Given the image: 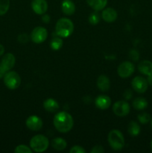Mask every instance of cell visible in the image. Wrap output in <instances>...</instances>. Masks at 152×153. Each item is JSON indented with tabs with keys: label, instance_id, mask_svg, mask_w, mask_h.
<instances>
[{
	"label": "cell",
	"instance_id": "cell-1",
	"mask_svg": "<svg viewBox=\"0 0 152 153\" xmlns=\"http://www.w3.org/2000/svg\"><path fill=\"white\" fill-rule=\"evenodd\" d=\"M53 123L59 132L66 133L72 128L74 120L71 114L66 111H61L55 116Z\"/></svg>",
	"mask_w": 152,
	"mask_h": 153
},
{
	"label": "cell",
	"instance_id": "cell-2",
	"mask_svg": "<svg viewBox=\"0 0 152 153\" xmlns=\"http://www.w3.org/2000/svg\"><path fill=\"white\" fill-rule=\"evenodd\" d=\"M74 31V24L68 18H61L55 25V32L60 37H68Z\"/></svg>",
	"mask_w": 152,
	"mask_h": 153
},
{
	"label": "cell",
	"instance_id": "cell-3",
	"mask_svg": "<svg viewBox=\"0 0 152 153\" xmlns=\"http://www.w3.org/2000/svg\"><path fill=\"white\" fill-rule=\"evenodd\" d=\"M107 139L110 147L114 150H121L125 146V138L122 133L119 130H111L109 132Z\"/></svg>",
	"mask_w": 152,
	"mask_h": 153
},
{
	"label": "cell",
	"instance_id": "cell-4",
	"mask_svg": "<svg viewBox=\"0 0 152 153\" xmlns=\"http://www.w3.org/2000/svg\"><path fill=\"white\" fill-rule=\"evenodd\" d=\"M49 140L43 134L34 136L30 140V147L35 152H43L48 149Z\"/></svg>",
	"mask_w": 152,
	"mask_h": 153
},
{
	"label": "cell",
	"instance_id": "cell-5",
	"mask_svg": "<svg viewBox=\"0 0 152 153\" xmlns=\"http://www.w3.org/2000/svg\"><path fill=\"white\" fill-rule=\"evenodd\" d=\"M4 83L5 86L10 90H15L21 85V78L19 75L15 71H8L4 77Z\"/></svg>",
	"mask_w": 152,
	"mask_h": 153
},
{
	"label": "cell",
	"instance_id": "cell-6",
	"mask_svg": "<svg viewBox=\"0 0 152 153\" xmlns=\"http://www.w3.org/2000/svg\"><path fill=\"white\" fill-rule=\"evenodd\" d=\"M131 107L128 102H127L125 100H119L116 102L113 105V111L116 116L125 117L130 113Z\"/></svg>",
	"mask_w": 152,
	"mask_h": 153
},
{
	"label": "cell",
	"instance_id": "cell-7",
	"mask_svg": "<svg viewBox=\"0 0 152 153\" xmlns=\"http://www.w3.org/2000/svg\"><path fill=\"white\" fill-rule=\"evenodd\" d=\"M135 70V66L131 61H125L119 64L117 69L118 75L121 78L126 79L132 76Z\"/></svg>",
	"mask_w": 152,
	"mask_h": 153
},
{
	"label": "cell",
	"instance_id": "cell-8",
	"mask_svg": "<svg viewBox=\"0 0 152 153\" xmlns=\"http://www.w3.org/2000/svg\"><path fill=\"white\" fill-rule=\"evenodd\" d=\"M48 31L45 28L37 26L32 30L31 33V40L35 43H42L46 40Z\"/></svg>",
	"mask_w": 152,
	"mask_h": 153
},
{
	"label": "cell",
	"instance_id": "cell-9",
	"mask_svg": "<svg viewBox=\"0 0 152 153\" xmlns=\"http://www.w3.org/2000/svg\"><path fill=\"white\" fill-rule=\"evenodd\" d=\"M131 85L134 91L138 94H144L148 87L147 79L142 76H136L131 82Z\"/></svg>",
	"mask_w": 152,
	"mask_h": 153
},
{
	"label": "cell",
	"instance_id": "cell-10",
	"mask_svg": "<svg viewBox=\"0 0 152 153\" xmlns=\"http://www.w3.org/2000/svg\"><path fill=\"white\" fill-rule=\"evenodd\" d=\"M25 124L27 128L31 131H39L43 127V120L38 116L31 115L27 118Z\"/></svg>",
	"mask_w": 152,
	"mask_h": 153
},
{
	"label": "cell",
	"instance_id": "cell-11",
	"mask_svg": "<svg viewBox=\"0 0 152 153\" xmlns=\"http://www.w3.org/2000/svg\"><path fill=\"white\" fill-rule=\"evenodd\" d=\"M31 8L33 11L38 15H43L48 10V2L46 0H32Z\"/></svg>",
	"mask_w": 152,
	"mask_h": 153
},
{
	"label": "cell",
	"instance_id": "cell-12",
	"mask_svg": "<svg viewBox=\"0 0 152 153\" xmlns=\"http://www.w3.org/2000/svg\"><path fill=\"white\" fill-rule=\"evenodd\" d=\"M15 62H16V58L14 55L12 53H7L2 58L0 64L6 71L8 72L14 67Z\"/></svg>",
	"mask_w": 152,
	"mask_h": 153
},
{
	"label": "cell",
	"instance_id": "cell-13",
	"mask_svg": "<svg viewBox=\"0 0 152 153\" xmlns=\"http://www.w3.org/2000/svg\"><path fill=\"white\" fill-rule=\"evenodd\" d=\"M118 16V13L116 10L114 8L112 7H107V8H104L101 13V17L104 19L105 22H113L116 20Z\"/></svg>",
	"mask_w": 152,
	"mask_h": 153
},
{
	"label": "cell",
	"instance_id": "cell-14",
	"mask_svg": "<svg viewBox=\"0 0 152 153\" xmlns=\"http://www.w3.org/2000/svg\"><path fill=\"white\" fill-rule=\"evenodd\" d=\"M95 105L98 108L105 110L111 105V100L107 95H100L95 99Z\"/></svg>",
	"mask_w": 152,
	"mask_h": 153
},
{
	"label": "cell",
	"instance_id": "cell-15",
	"mask_svg": "<svg viewBox=\"0 0 152 153\" xmlns=\"http://www.w3.org/2000/svg\"><path fill=\"white\" fill-rule=\"evenodd\" d=\"M97 87L102 92H105L109 90L110 87V82L109 78L105 75H101L97 79Z\"/></svg>",
	"mask_w": 152,
	"mask_h": 153
},
{
	"label": "cell",
	"instance_id": "cell-16",
	"mask_svg": "<svg viewBox=\"0 0 152 153\" xmlns=\"http://www.w3.org/2000/svg\"><path fill=\"white\" fill-rule=\"evenodd\" d=\"M61 10L66 15H72L75 12V4L72 0H63L61 4Z\"/></svg>",
	"mask_w": 152,
	"mask_h": 153
},
{
	"label": "cell",
	"instance_id": "cell-17",
	"mask_svg": "<svg viewBox=\"0 0 152 153\" xmlns=\"http://www.w3.org/2000/svg\"><path fill=\"white\" fill-rule=\"evenodd\" d=\"M138 70L142 74L149 76L152 74V62L148 60L141 61L138 64Z\"/></svg>",
	"mask_w": 152,
	"mask_h": 153
},
{
	"label": "cell",
	"instance_id": "cell-18",
	"mask_svg": "<svg viewBox=\"0 0 152 153\" xmlns=\"http://www.w3.org/2000/svg\"><path fill=\"white\" fill-rule=\"evenodd\" d=\"M43 107H44L45 110L47 111L54 113L59 109V104L55 100L49 98L45 100L44 102H43Z\"/></svg>",
	"mask_w": 152,
	"mask_h": 153
},
{
	"label": "cell",
	"instance_id": "cell-19",
	"mask_svg": "<svg viewBox=\"0 0 152 153\" xmlns=\"http://www.w3.org/2000/svg\"><path fill=\"white\" fill-rule=\"evenodd\" d=\"M88 5L95 11H99L105 8L107 0H86Z\"/></svg>",
	"mask_w": 152,
	"mask_h": 153
},
{
	"label": "cell",
	"instance_id": "cell-20",
	"mask_svg": "<svg viewBox=\"0 0 152 153\" xmlns=\"http://www.w3.org/2000/svg\"><path fill=\"white\" fill-rule=\"evenodd\" d=\"M51 145L53 149L58 151H62L66 148L67 143L62 137H55L52 140Z\"/></svg>",
	"mask_w": 152,
	"mask_h": 153
},
{
	"label": "cell",
	"instance_id": "cell-21",
	"mask_svg": "<svg viewBox=\"0 0 152 153\" xmlns=\"http://www.w3.org/2000/svg\"><path fill=\"white\" fill-rule=\"evenodd\" d=\"M147 100L143 97H137L133 101V107L138 111H142L148 107Z\"/></svg>",
	"mask_w": 152,
	"mask_h": 153
},
{
	"label": "cell",
	"instance_id": "cell-22",
	"mask_svg": "<svg viewBox=\"0 0 152 153\" xmlns=\"http://www.w3.org/2000/svg\"><path fill=\"white\" fill-rule=\"evenodd\" d=\"M128 131L132 137H137L140 133L139 125L135 121H131L128 124Z\"/></svg>",
	"mask_w": 152,
	"mask_h": 153
},
{
	"label": "cell",
	"instance_id": "cell-23",
	"mask_svg": "<svg viewBox=\"0 0 152 153\" xmlns=\"http://www.w3.org/2000/svg\"><path fill=\"white\" fill-rule=\"evenodd\" d=\"M63 41L61 37H54L50 42V46L53 50H59L62 48Z\"/></svg>",
	"mask_w": 152,
	"mask_h": 153
},
{
	"label": "cell",
	"instance_id": "cell-24",
	"mask_svg": "<svg viewBox=\"0 0 152 153\" xmlns=\"http://www.w3.org/2000/svg\"><path fill=\"white\" fill-rule=\"evenodd\" d=\"M10 7V0H0V16L4 15Z\"/></svg>",
	"mask_w": 152,
	"mask_h": 153
},
{
	"label": "cell",
	"instance_id": "cell-25",
	"mask_svg": "<svg viewBox=\"0 0 152 153\" xmlns=\"http://www.w3.org/2000/svg\"><path fill=\"white\" fill-rule=\"evenodd\" d=\"M33 150L31 147H28V146L24 144L18 145L14 149L15 153H32Z\"/></svg>",
	"mask_w": 152,
	"mask_h": 153
},
{
	"label": "cell",
	"instance_id": "cell-26",
	"mask_svg": "<svg viewBox=\"0 0 152 153\" xmlns=\"http://www.w3.org/2000/svg\"><path fill=\"white\" fill-rule=\"evenodd\" d=\"M138 120L139 122L142 124H147L151 121V118L149 114L146 113V112H142V113L139 114L138 115Z\"/></svg>",
	"mask_w": 152,
	"mask_h": 153
},
{
	"label": "cell",
	"instance_id": "cell-27",
	"mask_svg": "<svg viewBox=\"0 0 152 153\" xmlns=\"http://www.w3.org/2000/svg\"><path fill=\"white\" fill-rule=\"evenodd\" d=\"M88 19H89V22L90 24H92V25H96L100 21V15L98 13V11H95V12L91 13Z\"/></svg>",
	"mask_w": 152,
	"mask_h": 153
},
{
	"label": "cell",
	"instance_id": "cell-28",
	"mask_svg": "<svg viewBox=\"0 0 152 153\" xmlns=\"http://www.w3.org/2000/svg\"><path fill=\"white\" fill-rule=\"evenodd\" d=\"M129 56L131 60H133L134 61H137L139 60V53L136 49H132L129 52Z\"/></svg>",
	"mask_w": 152,
	"mask_h": 153
},
{
	"label": "cell",
	"instance_id": "cell-29",
	"mask_svg": "<svg viewBox=\"0 0 152 153\" xmlns=\"http://www.w3.org/2000/svg\"><path fill=\"white\" fill-rule=\"evenodd\" d=\"M69 152L70 153H85L86 152V150H85L82 146L76 145V146H72V147L71 148V149L69 150Z\"/></svg>",
	"mask_w": 152,
	"mask_h": 153
},
{
	"label": "cell",
	"instance_id": "cell-30",
	"mask_svg": "<svg viewBox=\"0 0 152 153\" xmlns=\"http://www.w3.org/2000/svg\"><path fill=\"white\" fill-rule=\"evenodd\" d=\"M29 40V37L26 33H23V34H20L18 36V41L21 43H25L28 41Z\"/></svg>",
	"mask_w": 152,
	"mask_h": 153
},
{
	"label": "cell",
	"instance_id": "cell-31",
	"mask_svg": "<svg viewBox=\"0 0 152 153\" xmlns=\"http://www.w3.org/2000/svg\"><path fill=\"white\" fill-rule=\"evenodd\" d=\"M104 152V148L101 146H99V145H97V146L92 147V150H91V153H103Z\"/></svg>",
	"mask_w": 152,
	"mask_h": 153
},
{
	"label": "cell",
	"instance_id": "cell-32",
	"mask_svg": "<svg viewBox=\"0 0 152 153\" xmlns=\"http://www.w3.org/2000/svg\"><path fill=\"white\" fill-rule=\"evenodd\" d=\"M132 96H133L132 91H131V90H129V89L126 90L125 94H124V97H125L127 100H131V99L132 98Z\"/></svg>",
	"mask_w": 152,
	"mask_h": 153
},
{
	"label": "cell",
	"instance_id": "cell-33",
	"mask_svg": "<svg viewBox=\"0 0 152 153\" xmlns=\"http://www.w3.org/2000/svg\"><path fill=\"white\" fill-rule=\"evenodd\" d=\"M50 20L51 18L49 14H46V13L43 14V16H42V21H43L44 23H49V22H50Z\"/></svg>",
	"mask_w": 152,
	"mask_h": 153
},
{
	"label": "cell",
	"instance_id": "cell-34",
	"mask_svg": "<svg viewBox=\"0 0 152 153\" xmlns=\"http://www.w3.org/2000/svg\"><path fill=\"white\" fill-rule=\"evenodd\" d=\"M6 73H7V71H6V70H4L2 67H1V64H0V79H1V78L4 77V75L6 74Z\"/></svg>",
	"mask_w": 152,
	"mask_h": 153
},
{
	"label": "cell",
	"instance_id": "cell-35",
	"mask_svg": "<svg viewBox=\"0 0 152 153\" xmlns=\"http://www.w3.org/2000/svg\"><path fill=\"white\" fill-rule=\"evenodd\" d=\"M147 82H148V84L149 85L152 86V74L151 75H149V76H148Z\"/></svg>",
	"mask_w": 152,
	"mask_h": 153
},
{
	"label": "cell",
	"instance_id": "cell-36",
	"mask_svg": "<svg viewBox=\"0 0 152 153\" xmlns=\"http://www.w3.org/2000/svg\"><path fill=\"white\" fill-rule=\"evenodd\" d=\"M4 46H3L1 44H0V57L4 54Z\"/></svg>",
	"mask_w": 152,
	"mask_h": 153
},
{
	"label": "cell",
	"instance_id": "cell-37",
	"mask_svg": "<svg viewBox=\"0 0 152 153\" xmlns=\"http://www.w3.org/2000/svg\"><path fill=\"white\" fill-rule=\"evenodd\" d=\"M150 146H151V151H152V140H151V143H150Z\"/></svg>",
	"mask_w": 152,
	"mask_h": 153
},
{
	"label": "cell",
	"instance_id": "cell-38",
	"mask_svg": "<svg viewBox=\"0 0 152 153\" xmlns=\"http://www.w3.org/2000/svg\"><path fill=\"white\" fill-rule=\"evenodd\" d=\"M151 126H152V118H151Z\"/></svg>",
	"mask_w": 152,
	"mask_h": 153
}]
</instances>
